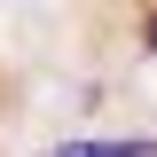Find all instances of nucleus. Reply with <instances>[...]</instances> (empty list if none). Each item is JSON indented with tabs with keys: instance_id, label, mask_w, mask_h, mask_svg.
Instances as JSON below:
<instances>
[{
	"instance_id": "1",
	"label": "nucleus",
	"mask_w": 157,
	"mask_h": 157,
	"mask_svg": "<svg viewBox=\"0 0 157 157\" xmlns=\"http://www.w3.org/2000/svg\"><path fill=\"white\" fill-rule=\"evenodd\" d=\"M47 157H157V141H55Z\"/></svg>"
},
{
	"instance_id": "2",
	"label": "nucleus",
	"mask_w": 157,
	"mask_h": 157,
	"mask_svg": "<svg viewBox=\"0 0 157 157\" xmlns=\"http://www.w3.org/2000/svg\"><path fill=\"white\" fill-rule=\"evenodd\" d=\"M141 47H149V55H157V16H149V24H141Z\"/></svg>"
}]
</instances>
